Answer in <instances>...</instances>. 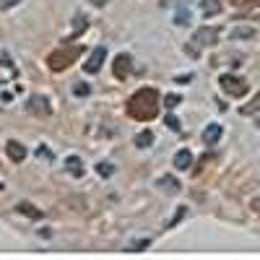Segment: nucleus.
<instances>
[{"label":"nucleus","instance_id":"obj_23","mask_svg":"<svg viewBox=\"0 0 260 260\" xmlns=\"http://www.w3.org/2000/svg\"><path fill=\"white\" fill-rule=\"evenodd\" d=\"M180 102H182L180 94H167V96H164V107H167V110H175Z\"/></svg>","mask_w":260,"mask_h":260},{"label":"nucleus","instance_id":"obj_21","mask_svg":"<svg viewBox=\"0 0 260 260\" xmlns=\"http://www.w3.org/2000/svg\"><path fill=\"white\" fill-rule=\"evenodd\" d=\"M73 94H76V96H89V94H91V86L83 83V81H78V83L73 86Z\"/></svg>","mask_w":260,"mask_h":260},{"label":"nucleus","instance_id":"obj_25","mask_svg":"<svg viewBox=\"0 0 260 260\" xmlns=\"http://www.w3.org/2000/svg\"><path fill=\"white\" fill-rule=\"evenodd\" d=\"M164 122H167L172 130H180V120H177L175 115H167V120H164Z\"/></svg>","mask_w":260,"mask_h":260},{"label":"nucleus","instance_id":"obj_29","mask_svg":"<svg viewBox=\"0 0 260 260\" xmlns=\"http://www.w3.org/2000/svg\"><path fill=\"white\" fill-rule=\"evenodd\" d=\"M257 127H260V120H257Z\"/></svg>","mask_w":260,"mask_h":260},{"label":"nucleus","instance_id":"obj_15","mask_svg":"<svg viewBox=\"0 0 260 260\" xmlns=\"http://www.w3.org/2000/svg\"><path fill=\"white\" fill-rule=\"evenodd\" d=\"M16 211H18V213H24V216H29V219H42V211L34 208V206L26 203V201H21V203L16 206Z\"/></svg>","mask_w":260,"mask_h":260},{"label":"nucleus","instance_id":"obj_22","mask_svg":"<svg viewBox=\"0 0 260 260\" xmlns=\"http://www.w3.org/2000/svg\"><path fill=\"white\" fill-rule=\"evenodd\" d=\"M175 24H177V26H187V24H190V13H187V8H180V11H177Z\"/></svg>","mask_w":260,"mask_h":260},{"label":"nucleus","instance_id":"obj_24","mask_svg":"<svg viewBox=\"0 0 260 260\" xmlns=\"http://www.w3.org/2000/svg\"><path fill=\"white\" fill-rule=\"evenodd\" d=\"M185 216H187V208H185V206H180V208H177V213H175V219L169 221V226H177V224L185 219Z\"/></svg>","mask_w":260,"mask_h":260},{"label":"nucleus","instance_id":"obj_3","mask_svg":"<svg viewBox=\"0 0 260 260\" xmlns=\"http://www.w3.org/2000/svg\"><path fill=\"white\" fill-rule=\"evenodd\" d=\"M219 86H221L224 94H229V96H234V99H240V96H245V94L250 91L247 81L240 78V76H232V73H224V76L219 78Z\"/></svg>","mask_w":260,"mask_h":260},{"label":"nucleus","instance_id":"obj_6","mask_svg":"<svg viewBox=\"0 0 260 260\" xmlns=\"http://www.w3.org/2000/svg\"><path fill=\"white\" fill-rule=\"evenodd\" d=\"M104 60H107V47H96V50L89 55V60L83 62V71H86V73H99L102 65H104Z\"/></svg>","mask_w":260,"mask_h":260},{"label":"nucleus","instance_id":"obj_5","mask_svg":"<svg viewBox=\"0 0 260 260\" xmlns=\"http://www.w3.org/2000/svg\"><path fill=\"white\" fill-rule=\"evenodd\" d=\"M130 71H133V60H130V55H127V52H120V55L115 57V65H112L115 78L125 81V78L130 76Z\"/></svg>","mask_w":260,"mask_h":260},{"label":"nucleus","instance_id":"obj_16","mask_svg":"<svg viewBox=\"0 0 260 260\" xmlns=\"http://www.w3.org/2000/svg\"><path fill=\"white\" fill-rule=\"evenodd\" d=\"M240 112H242V115H257V112H260V91H257L247 104H242V110H240Z\"/></svg>","mask_w":260,"mask_h":260},{"label":"nucleus","instance_id":"obj_10","mask_svg":"<svg viewBox=\"0 0 260 260\" xmlns=\"http://www.w3.org/2000/svg\"><path fill=\"white\" fill-rule=\"evenodd\" d=\"M16 76H18L16 65L11 60H0V83H11Z\"/></svg>","mask_w":260,"mask_h":260},{"label":"nucleus","instance_id":"obj_1","mask_svg":"<svg viewBox=\"0 0 260 260\" xmlns=\"http://www.w3.org/2000/svg\"><path fill=\"white\" fill-rule=\"evenodd\" d=\"M127 115L133 120L148 122L159 115V91L156 89H141L130 96L127 102Z\"/></svg>","mask_w":260,"mask_h":260},{"label":"nucleus","instance_id":"obj_19","mask_svg":"<svg viewBox=\"0 0 260 260\" xmlns=\"http://www.w3.org/2000/svg\"><path fill=\"white\" fill-rule=\"evenodd\" d=\"M96 175H102V177H112V175H115L112 161H99V164H96Z\"/></svg>","mask_w":260,"mask_h":260},{"label":"nucleus","instance_id":"obj_13","mask_svg":"<svg viewBox=\"0 0 260 260\" xmlns=\"http://www.w3.org/2000/svg\"><path fill=\"white\" fill-rule=\"evenodd\" d=\"M175 167H177L180 172H185V169L192 167V154H190L187 148H182V151H177V154H175Z\"/></svg>","mask_w":260,"mask_h":260},{"label":"nucleus","instance_id":"obj_14","mask_svg":"<svg viewBox=\"0 0 260 260\" xmlns=\"http://www.w3.org/2000/svg\"><path fill=\"white\" fill-rule=\"evenodd\" d=\"M65 169H68L73 177H81L83 175V161L78 156H68V159H65Z\"/></svg>","mask_w":260,"mask_h":260},{"label":"nucleus","instance_id":"obj_26","mask_svg":"<svg viewBox=\"0 0 260 260\" xmlns=\"http://www.w3.org/2000/svg\"><path fill=\"white\" fill-rule=\"evenodd\" d=\"M18 3V0H0V8H3V11H8V8H13Z\"/></svg>","mask_w":260,"mask_h":260},{"label":"nucleus","instance_id":"obj_7","mask_svg":"<svg viewBox=\"0 0 260 260\" xmlns=\"http://www.w3.org/2000/svg\"><path fill=\"white\" fill-rule=\"evenodd\" d=\"M6 154H8L11 161H24L26 159V146L18 143V141H8L6 143Z\"/></svg>","mask_w":260,"mask_h":260},{"label":"nucleus","instance_id":"obj_9","mask_svg":"<svg viewBox=\"0 0 260 260\" xmlns=\"http://www.w3.org/2000/svg\"><path fill=\"white\" fill-rule=\"evenodd\" d=\"M221 133H224V127L216 125V122H211V125L203 130V143H206V146H216V143H219V138H221Z\"/></svg>","mask_w":260,"mask_h":260},{"label":"nucleus","instance_id":"obj_11","mask_svg":"<svg viewBox=\"0 0 260 260\" xmlns=\"http://www.w3.org/2000/svg\"><path fill=\"white\" fill-rule=\"evenodd\" d=\"M201 13H203L206 18L219 16V13H221V0H201Z\"/></svg>","mask_w":260,"mask_h":260},{"label":"nucleus","instance_id":"obj_28","mask_svg":"<svg viewBox=\"0 0 260 260\" xmlns=\"http://www.w3.org/2000/svg\"><path fill=\"white\" fill-rule=\"evenodd\" d=\"M250 208H252L255 213H260V198H252V203H250Z\"/></svg>","mask_w":260,"mask_h":260},{"label":"nucleus","instance_id":"obj_2","mask_svg":"<svg viewBox=\"0 0 260 260\" xmlns=\"http://www.w3.org/2000/svg\"><path fill=\"white\" fill-rule=\"evenodd\" d=\"M83 52V47L78 45H68V47H60V50H55L50 57H47V65H50V71H55V73H60V71H68L71 65L78 60V55Z\"/></svg>","mask_w":260,"mask_h":260},{"label":"nucleus","instance_id":"obj_12","mask_svg":"<svg viewBox=\"0 0 260 260\" xmlns=\"http://www.w3.org/2000/svg\"><path fill=\"white\" fill-rule=\"evenodd\" d=\"M159 187H161L167 195H175V192H180V182H177V177H172V175L159 177Z\"/></svg>","mask_w":260,"mask_h":260},{"label":"nucleus","instance_id":"obj_18","mask_svg":"<svg viewBox=\"0 0 260 260\" xmlns=\"http://www.w3.org/2000/svg\"><path fill=\"white\" fill-rule=\"evenodd\" d=\"M252 37H255L252 26H237V29H232V39H252Z\"/></svg>","mask_w":260,"mask_h":260},{"label":"nucleus","instance_id":"obj_8","mask_svg":"<svg viewBox=\"0 0 260 260\" xmlns=\"http://www.w3.org/2000/svg\"><path fill=\"white\" fill-rule=\"evenodd\" d=\"M29 112L47 117L52 110H50V104H47V99H45V96H31V99H29Z\"/></svg>","mask_w":260,"mask_h":260},{"label":"nucleus","instance_id":"obj_27","mask_svg":"<svg viewBox=\"0 0 260 260\" xmlns=\"http://www.w3.org/2000/svg\"><path fill=\"white\" fill-rule=\"evenodd\" d=\"M143 247H148V240H141V242H136V245L130 247V250H133V252H138V250H143Z\"/></svg>","mask_w":260,"mask_h":260},{"label":"nucleus","instance_id":"obj_17","mask_svg":"<svg viewBox=\"0 0 260 260\" xmlns=\"http://www.w3.org/2000/svg\"><path fill=\"white\" fill-rule=\"evenodd\" d=\"M151 143H154V133H151V130H141V133L136 136V146L138 148H148Z\"/></svg>","mask_w":260,"mask_h":260},{"label":"nucleus","instance_id":"obj_4","mask_svg":"<svg viewBox=\"0 0 260 260\" xmlns=\"http://www.w3.org/2000/svg\"><path fill=\"white\" fill-rule=\"evenodd\" d=\"M221 37V29L219 26H203L192 34V45H198V47H213L216 42H219Z\"/></svg>","mask_w":260,"mask_h":260},{"label":"nucleus","instance_id":"obj_20","mask_svg":"<svg viewBox=\"0 0 260 260\" xmlns=\"http://www.w3.org/2000/svg\"><path fill=\"white\" fill-rule=\"evenodd\" d=\"M229 3H232L234 8H245V11H250V8H260V0H229Z\"/></svg>","mask_w":260,"mask_h":260}]
</instances>
